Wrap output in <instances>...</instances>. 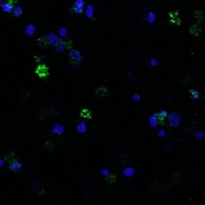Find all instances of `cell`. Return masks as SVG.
<instances>
[{
    "label": "cell",
    "instance_id": "obj_4",
    "mask_svg": "<svg viewBox=\"0 0 205 205\" xmlns=\"http://www.w3.org/2000/svg\"><path fill=\"white\" fill-rule=\"evenodd\" d=\"M168 16H169V19H170L171 23L175 24V25H179L181 23V19L179 18V13L177 11L170 12Z\"/></svg>",
    "mask_w": 205,
    "mask_h": 205
},
{
    "label": "cell",
    "instance_id": "obj_13",
    "mask_svg": "<svg viewBox=\"0 0 205 205\" xmlns=\"http://www.w3.org/2000/svg\"><path fill=\"white\" fill-rule=\"evenodd\" d=\"M15 157V153L11 150H8L4 153V160H7V161H11L14 160Z\"/></svg>",
    "mask_w": 205,
    "mask_h": 205
},
{
    "label": "cell",
    "instance_id": "obj_8",
    "mask_svg": "<svg viewBox=\"0 0 205 205\" xmlns=\"http://www.w3.org/2000/svg\"><path fill=\"white\" fill-rule=\"evenodd\" d=\"M67 47V43L63 42L62 39H58L55 43V48L57 51L61 52L64 50V48Z\"/></svg>",
    "mask_w": 205,
    "mask_h": 205
},
{
    "label": "cell",
    "instance_id": "obj_15",
    "mask_svg": "<svg viewBox=\"0 0 205 205\" xmlns=\"http://www.w3.org/2000/svg\"><path fill=\"white\" fill-rule=\"evenodd\" d=\"M94 15V7L92 5H88L86 9V15L88 18H91Z\"/></svg>",
    "mask_w": 205,
    "mask_h": 205
},
{
    "label": "cell",
    "instance_id": "obj_12",
    "mask_svg": "<svg viewBox=\"0 0 205 205\" xmlns=\"http://www.w3.org/2000/svg\"><path fill=\"white\" fill-rule=\"evenodd\" d=\"M2 9L5 12H11L13 11V4L11 3H6L2 4Z\"/></svg>",
    "mask_w": 205,
    "mask_h": 205
},
{
    "label": "cell",
    "instance_id": "obj_9",
    "mask_svg": "<svg viewBox=\"0 0 205 205\" xmlns=\"http://www.w3.org/2000/svg\"><path fill=\"white\" fill-rule=\"evenodd\" d=\"M108 93H109L108 90L106 88H104V87H100L96 91V96H98L99 98H104V97L107 96Z\"/></svg>",
    "mask_w": 205,
    "mask_h": 205
},
{
    "label": "cell",
    "instance_id": "obj_1",
    "mask_svg": "<svg viewBox=\"0 0 205 205\" xmlns=\"http://www.w3.org/2000/svg\"><path fill=\"white\" fill-rule=\"evenodd\" d=\"M35 73L40 78H46L49 75V69L48 67L44 65V64H40L39 65L36 69H35Z\"/></svg>",
    "mask_w": 205,
    "mask_h": 205
},
{
    "label": "cell",
    "instance_id": "obj_2",
    "mask_svg": "<svg viewBox=\"0 0 205 205\" xmlns=\"http://www.w3.org/2000/svg\"><path fill=\"white\" fill-rule=\"evenodd\" d=\"M31 187L33 192H35L36 195H39V196H41V195L44 194L45 192V189H44V187L43 186V184H41L38 181H34L31 184Z\"/></svg>",
    "mask_w": 205,
    "mask_h": 205
},
{
    "label": "cell",
    "instance_id": "obj_21",
    "mask_svg": "<svg viewBox=\"0 0 205 205\" xmlns=\"http://www.w3.org/2000/svg\"><path fill=\"white\" fill-rule=\"evenodd\" d=\"M26 31H27V34H29V35L33 34L34 31H35V27H34V25H31V24L28 25L27 27V29H26Z\"/></svg>",
    "mask_w": 205,
    "mask_h": 205
},
{
    "label": "cell",
    "instance_id": "obj_20",
    "mask_svg": "<svg viewBox=\"0 0 205 205\" xmlns=\"http://www.w3.org/2000/svg\"><path fill=\"white\" fill-rule=\"evenodd\" d=\"M189 93H190V95H191V96H192V98H193V99H198V98L200 97V94H199V92H198L197 91H195V90H190Z\"/></svg>",
    "mask_w": 205,
    "mask_h": 205
},
{
    "label": "cell",
    "instance_id": "obj_19",
    "mask_svg": "<svg viewBox=\"0 0 205 205\" xmlns=\"http://www.w3.org/2000/svg\"><path fill=\"white\" fill-rule=\"evenodd\" d=\"M22 13H23V11H22L21 7H15L14 9L13 14L15 16H17V17H18V16H20L22 15Z\"/></svg>",
    "mask_w": 205,
    "mask_h": 205
},
{
    "label": "cell",
    "instance_id": "obj_6",
    "mask_svg": "<svg viewBox=\"0 0 205 205\" xmlns=\"http://www.w3.org/2000/svg\"><path fill=\"white\" fill-rule=\"evenodd\" d=\"M190 32L194 36H199L202 32V28L198 24H195V25H192L190 27Z\"/></svg>",
    "mask_w": 205,
    "mask_h": 205
},
{
    "label": "cell",
    "instance_id": "obj_18",
    "mask_svg": "<svg viewBox=\"0 0 205 205\" xmlns=\"http://www.w3.org/2000/svg\"><path fill=\"white\" fill-rule=\"evenodd\" d=\"M155 116H156V118H157L159 120H163L166 118V116H167V113H166L165 112L162 111V112H158V113H156V114H155Z\"/></svg>",
    "mask_w": 205,
    "mask_h": 205
},
{
    "label": "cell",
    "instance_id": "obj_17",
    "mask_svg": "<svg viewBox=\"0 0 205 205\" xmlns=\"http://www.w3.org/2000/svg\"><path fill=\"white\" fill-rule=\"evenodd\" d=\"M106 181L109 184H113L116 181V176H115L114 174H110L109 176L106 178Z\"/></svg>",
    "mask_w": 205,
    "mask_h": 205
},
{
    "label": "cell",
    "instance_id": "obj_11",
    "mask_svg": "<svg viewBox=\"0 0 205 205\" xmlns=\"http://www.w3.org/2000/svg\"><path fill=\"white\" fill-rule=\"evenodd\" d=\"M38 42H39V43L40 46H41L42 47H47V46L50 43V42H49V38L46 37V36H41V37L38 39Z\"/></svg>",
    "mask_w": 205,
    "mask_h": 205
},
{
    "label": "cell",
    "instance_id": "obj_10",
    "mask_svg": "<svg viewBox=\"0 0 205 205\" xmlns=\"http://www.w3.org/2000/svg\"><path fill=\"white\" fill-rule=\"evenodd\" d=\"M194 18L197 21L199 22H204L205 19V15L204 12L200 10H197L194 12Z\"/></svg>",
    "mask_w": 205,
    "mask_h": 205
},
{
    "label": "cell",
    "instance_id": "obj_7",
    "mask_svg": "<svg viewBox=\"0 0 205 205\" xmlns=\"http://www.w3.org/2000/svg\"><path fill=\"white\" fill-rule=\"evenodd\" d=\"M21 163L19 162H18L17 160H13L10 161V164H9V168L11 169V171H18L21 169Z\"/></svg>",
    "mask_w": 205,
    "mask_h": 205
},
{
    "label": "cell",
    "instance_id": "obj_3",
    "mask_svg": "<svg viewBox=\"0 0 205 205\" xmlns=\"http://www.w3.org/2000/svg\"><path fill=\"white\" fill-rule=\"evenodd\" d=\"M69 56L71 62L74 64L79 63L82 59V57H81V55L80 54V52L78 51H75V50H71L70 51Z\"/></svg>",
    "mask_w": 205,
    "mask_h": 205
},
{
    "label": "cell",
    "instance_id": "obj_16",
    "mask_svg": "<svg viewBox=\"0 0 205 205\" xmlns=\"http://www.w3.org/2000/svg\"><path fill=\"white\" fill-rule=\"evenodd\" d=\"M180 179H181V174H180V172H179V171L175 172L173 174V176H172V182L178 184L180 181Z\"/></svg>",
    "mask_w": 205,
    "mask_h": 205
},
{
    "label": "cell",
    "instance_id": "obj_22",
    "mask_svg": "<svg viewBox=\"0 0 205 205\" xmlns=\"http://www.w3.org/2000/svg\"><path fill=\"white\" fill-rule=\"evenodd\" d=\"M204 98H205V95H204Z\"/></svg>",
    "mask_w": 205,
    "mask_h": 205
},
{
    "label": "cell",
    "instance_id": "obj_5",
    "mask_svg": "<svg viewBox=\"0 0 205 205\" xmlns=\"http://www.w3.org/2000/svg\"><path fill=\"white\" fill-rule=\"evenodd\" d=\"M84 7V2L83 0H76L74 3V11L77 14H81L83 11Z\"/></svg>",
    "mask_w": 205,
    "mask_h": 205
},
{
    "label": "cell",
    "instance_id": "obj_14",
    "mask_svg": "<svg viewBox=\"0 0 205 205\" xmlns=\"http://www.w3.org/2000/svg\"><path fill=\"white\" fill-rule=\"evenodd\" d=\"M80 116L84 119H91V112L88 109H83L80 112Z\"/></svg>",
    "mask_w": 205,
    "mask_h": 205
}]
</instances>
